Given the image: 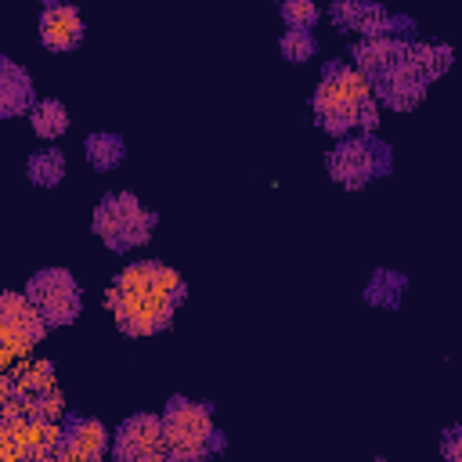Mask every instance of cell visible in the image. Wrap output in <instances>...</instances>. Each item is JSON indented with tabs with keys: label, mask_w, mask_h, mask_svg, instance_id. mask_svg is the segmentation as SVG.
I'll return each mask as SVG.
<instances>
[{
	"label": "cell",
	"mask_w": 462,
	"mask_h": 462,
	"mask_svg": "<svg viewBox=\"0 0 462 462\" xmlns=\"http://www.w3.org/2000/svg\"><path fill=\"white\" fill-rule=\"evenodd\" d=\"M188 300L184 278L155 260L126 263L105 292V307L123 336H155L173 321V310Z\"/></svg>",
	"instance_id": "1"
},
{
	"label": "cell",
	"mask_w": 462,
	"mask_h": 462,
	"mask_svg": "<svg viewBox=\"0 0 462 462\" xmlns=\"http://www.w3.org/2000/svg\"><path fill=\"white\" fill-rule=\"evenodd\" d=\"M166 451L173 462H199L224 451V433L213 426V408L191 397H170L162 408Z\"/></svg>",
	"instance_id": "2"
},
{
	"label": "cell",
	"mask_w": 462,
	"mask_h": 462,
	"mask_svg": "<svg viewBox=\"0 0 462 462\" xmlns=\"http://www.w3.org/2000/svg\"><path fill=\"white\" fill-rule=\"evenodd\" d=\"M159 213L148 209L134 191H108L94 209V235L112 253H130L152 238Z\"/></svg>",
	"instance_id": "3"
},
{
	"label": "cell",
	"mask_w": 462,
	"mask_h": 462,
	"mask_svg": "<svg viewBox=\"0 0 462 462\" xmlns=\"http://www.w3.org/2000/svg\"><path fill=\"white\" fill-rule=\"evenodd\" d=\"M393 166L390 148L368 134H350V137H336V144L325 155V170L336 184H343L346 191H361L365 184H372L375 177H386Z\"/></svg>",
	"instance_id": "4"
},
{
	"label": "cell",
	"mask_w": 462,
	"mask_h": 462,
	"mask_svg": "<svg viewBox=\"0 0 462 462\" xmlns=\"http://www.w3.org/2000/svg\"><path fill=\"white\" fill-rule=\"evenodd\" d=\"M47 328H51V321L43 318V310L32 303L29 292H4L0 296V346H4L7 365L14 357H25L47 336Z\"/></svg>",
	"instance_id": "5"
},
{
	"label": "cell",
	"mask_w": 462,
	"mask_h": 462,
	"mask_svg": "<svg viewBox=\"0 0 462 462\" xmlns=\"http://www.w3.org/2000/svg\"><path fill=\"white\" fill-rule=\"evenodd\" d=\"M25 292L54 325H72L79 318V285L65 267H43L25 282Z\"/></svg>",
	"instance_id": "6"
},
{
	"label": "cell",
	"mask_w": 462,
	"mask_h": 462,
	"mask_svg": "<svg viewBox=\"0 0 462 462\" xmlns=\"http://www.w3.org/2000/svg\"><path fill=\"white\" fill-rule=\"evenodd\" d=\"M112 455L119 462H162V458H170L162 415L137 411V415L123 419L116 430V440H112Z\"/></svg>",
	"instance_id": "7"
},
{
	"label": "cell",
	"mask_w": 462,
	"mask_h": 462,
	"mask_svg": "<svg viewBox=\"0 0 462 462\" xmlns=\"http://www.w3.org/2000/svg\"><path fill=\"white\" fill-rule=\"evenodd\" d=\"M328 18L339 32H357V36H401L408 32L411 22L401 14H390L379 0H332Z\"/></svg>",
	"instance_id": "8"
},
{
	"label": "cell",
	"mask_w": 462,
	"mask_h": 462,
	"mask_svg": "<svg viewBox=\"0 0 462 462\" xmlns=\"http://www.w3.org/2000/svg\"><path fill=\"white\" fill-rule=\"evenodd\" d=\"M365 97H375L372 94V76L361 72L357 65H339V61H328L314 94H310V108L314 112H325V108H336V105H357Z\"/></svg>",
	"instance_id": "9"
},
{
	"label": "cell",
	"mask_w": 462,
	"mask_h": 462,
	"mask_svg": "<svg viewBox=\"0 0 462 462\" xmlns=\"http://www.w3.org/2000/svg\"><path fill=\"white\" fill-rule=\"evenodd\" d=\"M112 448L108 430L90 415H69L65 419V440L58 448L54 462H97Z\"/></svg>",
	"instance_id": "10"
},
{
	"label": "cell",
	"mask_w": 462,
	"mask_h": 462,
	"mask_svg": "<svg viewBox=\"0 0 462 462\" xmlns=\"http://www.w3.org/2000/svg\"><path fill=\"white\" fill-rule=\"evenodd\" d=\"M408 54V51H404ZM426 79H419L415 76V69L401 58L393 69H386V72H379V76H372V94H375V101L379 105H386V108H393V112H411L422 97H426Z\"/></svg>",
	"instance_id": "11"
},
{
	"label": "cell",
	"mask_w": 462,
	"mask_h": 462,
	"mask_svg": "<svg viewBox=\"0 0 462 462\" xmlns=\"http://www.w3.org/2000/svg\"><path fill=\"white\" fill-rule=\"evenodd\" d=\"M40 43L54 54H65V51H76L79 40H83V18L72 4H54V7H43L40 14Z\"/></svg>",
	"instance_id": "12"
},
{
	"label": "cell",
	"mask_w": 462,
	"mask_h": 462,
	"mask_svg": "<svg viewBox=\"0 0 462 462\" xmlns=\"http://www.w3.org/2000/svg\"><path fill=\"white\" fill-rule=\"evenodd\" d=\"M314 123L318 130H325L328 137H350L354 130H375L379 126V101L375 97H365L357 105H336V108H325V112H314Z\"/></svg>",
	"instance_id": "13"
},
{
	"label": "cell",
	"mask_w": 462,
	"mask_h": 462,
	"mask_svg": "<svg viewBox=\"0 0 462 462\" xmlns=\"http://www.w3.org/2000/svg\"><path fill=\"white\" fill-rule=\"evenodd\" d=\"M408 51V40L404 36H361L354 47H350V58L361 72L368 76H379L386 69H393Z\"/></svg>",
	"instance_id": "14"
},
{
	"label": "cell",
	"mask_w": 462,
	"mask_h": 462,
	"mask_svg": "<svg viewBox=\"0 0 462 462\" xmlns=\"http://www.w3.org/2000/svg\"><path fill=\"white\" fill-rule=\"evenodd\" d=\"M32 105H36L32 76L11 58H0V116L14 119V116H25Z\"/></svg>",
	"instance_id": "15"
},
{
	"label": "cell",
	"mask_w": 462,
	"mask_h": 462,
	"mask_svg": "<svg viewBox=\"0 0 462 462\" xmlns=\"http://www.w3.org/2000/svg\"><path fill=\"white\" fill-rule=\"evenodd\" d=\"M404 61L415 69L419 79L433 83V79H440V76L451 69L455 51H451L448 43H419V40H408V54H404Z\"/></svg>",
	"instance_id": "16"
},
{
	"label": "cell",
	"mask_w": 462,
	"mask_h": 462,
	"mask_svg": "<svg viewBox=\"0 0 462 462\" xmlns=\"http://www.w3.org/2000/svg\"><path fill=\"white\" fill-rule=\"evenodd\" d=\"M404 289H408V278H404L401 271L379 267V271L368 274L365 303H368V307H383V310H397L401 300H404Z\"/></svg>",
	"instance_id": "17"
},
{
	"label": "cell",
	"mask_w": 462,
	"mask_h": 462,
	"mask_svg": "<svg viewBox=\"0 0 462 462\" xmlns=\"http://www.w3.org/2000/svg\"><path fill=\"white\" fill-rule=\"evenodd\" d=\"M83 152H87V162L101 173L123 166L126 159V141L119 134H108V130H97V134H87L83 137Z\"/></svg>",
	"instance_id": "18"
},
{
	"label": "cell",
	"mask_w": 462,
	"mask_h": 462,
	"mask_svg": "<svg viewBox=\"0 0 462 462\" xmlns=\"http://www.w3.org/2000/svg\"><path fill=\"white\" fill-rule=\"evenodd\" d=\"M29 126L40 141H58L69 130V108L58 97H43L29 108Z\"/></svg>",
	"instance_id": "19"
},
{
	"label": "cell",
	"mask_w": 462,
	"mask_h": 462,
	"mask_svg": "<svg viewBox=\"0 0 462 462\" xmlns=\"http://www.w3.org/2000/svg\"><path fill=\"white\" fill-rule=\"evenodd\" d=\"M25 177H29V184H36V188H54V184H61V177H65V155H61L58 148H40V152H32L29 162H25Z\"/></svg>",
	"instance_id": "20"
},
{
	"label": "cell",
	"mask_w": 462,
	"mask_h": 462,
	"mask_svg": "<svg viewBox=\"0 0 462 462\" xmlns=\"http://www.w3.org/2000/svg\"><path fill=\"white\" fill-rule=\"evenodd\" d=\"M14 375V383H18V390L25 393V397H36V393H47V390H54V365L51 361H25L18 372H11Z\"/></svg>",
	"instance_id": "21"
},
{
	"label": "cell",
	"mask_w": 462,
	"mask_h": 462,
	"mask_svg": "<svg viewBox=\"0 0 462 462\" xmlns=\"http://www.w3.org/2000/svg\"><path fill=\"white\" fill-rule=\"evenodd\" d=\"M278 51H282L285 61L303 65V61H310V58L318 54V43H314L310 29H285L282 40H278Z\"/></svg>",
	"instance_id": "22"
},
{
	"label": "cell",
	"mask_w": 462,
	"mask_h": 462,
	"mask_svg": "<svg viewBox=\"0 0 462 462\" xmlns=\"http://www.w3.org/2000/svg\"><path fill=\"white\" fill-rule=\"evenodd\" d=\"M282 22L289 29H310L318 22V4L314 0H282Z\"/></svg>",
	"instance_id": "23"
},
{
	"label": "cell",
	"mask_w": 462,
	"mask_h": 462,
	"mask_svg": "<svg viewBox=\"0 0 462 462\" xmlns=\"http://www.w3.org/2000/svg\"><path fill=\"white\" fill-rule=\"evenodd\" d=\"M440 455H444V462H462V426H448L444 430Z\"/></svg>",
	"instance_id": "24"
},
{
	"label": "cell",
	"mask_w": 462,
	"mask_h": 462,
	"mask_svg": "<svg viewBox=\"0 0 462 462\" xmlns=\"http://www.w3.org/2000/svg\"><path fill=\"white\" fill-rule=\"evenodd\" d=\"M36 4H43V7H54V4H61V0H36Z\"/></svg>",
	"instance_id": "25"
},
{
	"label": "cell",
	"mask_w": 462,
	"mask_h": 462,
	"mask_svg": "<svg viewBox=\"0 0 462 462\" xmlns=\"http://www.w3.org/2000/svg\"><path fill=\"white\" fill-rule=\"evenodd\" d=\"M278 4H282V0H278Z\"/></svg>",
	"instance_id": "26"
}]
</instances>
